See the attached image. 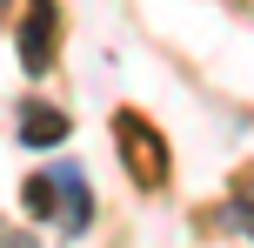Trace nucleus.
Here are the masks:
<instances>
[{
  "instance_id": "7ed1b4c3",
  "label": "nucleus",
  "mask_w": 254,
  "mask_h": 248,
  "mask_svg": "<svg viewBox=\"0 0 254 248\" xmlns=\"http://www.w3.org/2000/svg\"><path fill=\"white\" fill-rule=\"evenodd\" d=\"M228 222L241 228V235L254 242V174H241V181H234V201H228Z\"/></svg>"
},
{
  "instance_id": "f257e3e1",
  "label": "nucleus",
  "mask_w": 254,
  "mask_h": 248,
  "mask_svg": "<svg viewBox=\"0 0 254 248\" xmlns=\"http://www.w3.org/2000/svg\"><path fill=\"white\" fill-rule=\"evenodd\" d=\"M54 0H27V13H20V27H13V47H20V67L27 74H47L54 67Z\"/></svg>"
},
{
  "instance_id": "f03ea898",
  "label": "nucleus",
  "mask_w": 254,
  "mask_h": 248,
  "mask_svg": "<svg viewBox=\"0 0 254 248\" xmlns=\"http://www.w3.org/2000/svg\"><path fill=\"white\" fill-rule=\"evenodd\" d=\"M20 141H27V148H61V141H67V114H54V107H34V101H27V114H20Z\"/></svg>"
},
{
  "instance_id": "20e7f679",
  "label": "nucleus",
  "mask_w": 254,
  "mask_h": 248,
  "mask_svg": "<svg viewBox=\"0 0 254 248\" xmlns=\"http://www.w3.org/2000/svg\"><path fill=\"white\" fill-rule=\"evenodd\" d=\"M7 248H34V242H27V235H20V228H13V235H7Z\"/></svg>"
}]
</instances>
